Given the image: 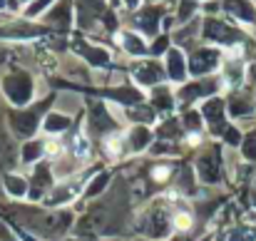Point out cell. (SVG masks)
<instances>
[{
  "mask_svg": "<svg viewBox=\"0 0 256 241\" xmlns=\"http://www.w3.org/2000/svg\"><path fill=\"white\" fill-rule=\"evenodd\" d=\"M75 154H78L80 160H87V157H90V142H87L85 137H78V140H75Z\"/></svg>",
  "mask_w": 256,
  "mask_h": 241,
  "instance_id": "obj_1",
  "label": "cell"
},
{
  "mask_svg": "<svg viewBox=\"0 0 256 241\" xmlns=\"http://www.w3.org/2000/svg\"><path fill=\"white\" fill-rule=\"evenodd\" d=\"M174 226L182 229V232H186V229L192 226V216H189V214H176V216H174Z\"/></svg>",
  "mask_w": 256,
  "mask_h": 241,
  "instance_id": "obj_2",
  "label": "cell"
},
{
  "mask_svg": "<svg viewBox=\"0 0 256 241\" xmlns=\"http://www.w3.org/2000/svg\"><path fill=\"white\" fill-rule=\"evenodd\" d=\"M170 166H154V172H152V176L157 179V182H162V179H167L170 176Z\"/></svg>",
  "mask_w": 256,
  "mask_h": 241,
  "instance_id": "obj_3",
  "label": "cell"
},
{
  "mask_svg": "<svg viewBox=\"0 0 256 241\" xmlns=\"http://www.w3.org/2000/svg\"><path fill=\"white\" fill-rule=\"evenodd\" d=\"M107 152H110L112 157L120 154V142H117V137H110V140H107Z\"/></svg>",
  "mask_w": 256,
  "mask_h": 241,
  "instance_id": "obj_4",
  "label": "cell"
},
{
  "mask_svg": "<svg viewBox=\"0 0 256 241\" xmlns=\"http://www.w3.org/2000/svg\"><path fill=\"white\" fill-rule=\"evenodd\" d=\"M58 152H60V144H58L55 140H50V142L45 144V154H50V157H52V154H58Z\"/></svg>",
  "mask_w": 256,
  "mask_h": 241,
  "instance_id": "obj_5",
  "label": "cell"
}]
</instances>
